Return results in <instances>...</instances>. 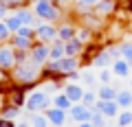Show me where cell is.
<instances>
[{
    "label": "cell",
    "instance_id": "obj_1",
    "mask_svg": "<svg viewBox=\"0 0 132 127\" xmlns=\"http://www.w3.org/2000/svg\"><path fill=\"white\" fill-rule=\"evenodd\" d=\"M40 70L42 68L35 66L33 61H24L11 70V81L20 85H38L40 88Z\"/></svg>",
    "mask_w": 132,
    "mask_h": 127
},
{
    "label": "cell",
    "instance_id": "obj_18",
    "mask_svg": "<svg viewBox=\"0 0 132 127\" xmlns=\"http://www.w3.org/2000/svg\"><path fill=\"white\" fill-rule=\"evenodd\" d=\"M117 92H119L117 85H112V83H101V85L97 88V99H101V101H114V99H117Z\"/></svg>",
    "mask_w": 132,
    "mask_h": 127
},
{
    "label": "cell",
    "instance_id": "obj_14",
    "mask_svg": "<svg viewBox=\"0 0 132 127\" xmlns=\"http://www.w3.org/2000/svg\"><path fill=\"white\" fill-rule=\"evenodd\" d=\"M84 48H86V44L81 42L79 37H73V40H68V42H64V51H66V57H81V53H84Z\"/></svg>",
    "mask_w": 132,
    "mask_h": 127
},
{
    "label": "cell",
    "instance_id": "obj_21",
    "mask_svg": "<svg viewBox=\"0 0 132 127\" xmlns=\"http://www.w3.org/2000/svg\"><path fill=\"white\" fill-rule=\"evenodd\" d=\"M53 108H60V110H66V112H68V110L73 108V101L68 99V96H66L64 92H57V94H53Z\"/></svg>",
    "mask_w": 132,
    "mask_h": 127
},
{
    "label": "cell",
    "instance_id": "obj_30",
    "mask_svg": "<svg viewBox=\"0 0 132 127\" xmlns=\"http://www.w3.org/2000/svg\"><path fill=\"white\" fill-rule=\"evenodd\" d=\"M20 112H22L20 108H13V105H5V108L0 110V116H2V118H9V121H13V118L18 116Z\"/></svg>",
    "mask_w": 132,
    "mask_h": 127
},
{
    "label": "cell",
    "instance_id": "obj_2",
    "mask_svg": "<svg viewBox=\"0 0 132 127\" xmlns=\"http://www.w3.org/2000/svg\"><path fill=\"white\" fill-rule=\"evenodd\" d=\"M31 9H33V13L38 15L40 22H53V24H57V22H62V20L66 18V13H62L51 0H33Z\"/></svg>",
    "mask_w": 132,
    "mask_h": 127
},
{
    "label": "cell",
    "instance_id": "obj_10",
    "mask_svg": "<svg viewBox=\"0 0 132 127\" xmlns=\"http://www.w3.org/2000/svg\"><path fill=\"white\" fill-rule=\"evenodd\" d=\"M44 116L48 118V123L51 125H55V127H62L66 121H68V112L66 110H60V108H48V110H44Z\"/></svg>",
    "mask_w": 132,
    "mask_h": 127
},
{
    "label": "cell",
    "instance_id": "obj_13",
    "mask_svg": "<svg viewBox=\"0 0 132 127\" xmlns=\"http://www.w3.org/2000/svg\"><path fill=\"white\" fill-rule=\"evenodd\" d=\"M95 108L104 114L106 118H117L119 112H121V110H119V105H117V101H101V99H99L97 103H95Z\"/></svg>",
    "mask_w": 132,
    "mask_h": 127
},
{
    "label": "cell",
    "instance_id": "obj_29",
    "mask_svg": "<svg viewBox=\"0 0 132 127\" xmlns=\"http://www.w3.org/2000/svg\"><path fill=\"white\" fill-rule=\"evenodd\" d=\"M51 123H48V118L44 116L42 112H38V114H31V127H48Z\"/></svg>",
    "mask_w": 132,
    "mask_h": 127
},
{
    "label": "cell",
    "instance_id": "obj_9",
    "mask_svg": "<svg viewBox=\"0 0 132 127\" xmlns=\"http://www.w3.org/2000/svg\"><path fill=\"white\" fill-rule=\"evenodd\" d=\"M68 118H73L77 125L90 121V108H88V105H84V103H73V108L68 110Z\"/></svg>",
    "mask_w": 132,
    "mask_h": 127
},
{
    "label": "cell",
    "instance_id": "obj_7",
    "mask_svg": "<svg viewBox=\"0 0 132 127\" xmlns=\"http://www.w3.org/2000/svg\"><path fill=\"white\" fill-rule=\"evenodd\" d=\"M77 35V22L71 18H64L62 22H57V40L60 42H68Z\"/></svg>",
    "mask_w": 132,
    "mask_h": 127
},
{
    "label": "cell",
    "instance_id": "obj_33",
    "mask_svg": "<svg viewBox=\"0 0 132 127\" xmlns=\"http://www.w3.org/2000/svg\"><path fill=\"white\" fill-rule=\"evenodd\" d=\"M24 61H29V51H15V66L18 64H24Z\"/></svg>",
    "mask_w": 132,
    "mask_h": 127
},
{
    "label": "cell",
    "instance_id": "obj_23",
    "mask_svg": "<svg viewBox=\"0 0 132 127\" xmlns=\"http://www.w3.org/2000/svg\"><path fill=\"white\" fill-rule=\"evenodd\" d=\"M81 85H84V88H95V85H97V72H90V70H86V68H81Z\"/></svg>",
    "mask_w": 132,
    "mask_h": 127
},
{
    "label": "cell",
    "instance_id": "obj_38",
    "mask_svg": "<svg viewBox=\"0 0 132 127\" xmlns=\"http://www.w3.org/2000/svg\"><path fill=\"white\" fill-rule=\"evenodd\" d=\"M130 90H132V79H130Z\"/></svg>",
    "mask_w": 132,
    "mask_h": 127
},
{
    "label": "cell",
    "instance_id": "obj_20",
    "mask_svg": "<svg viewBox=\"0 0 132 127\" xmlns=\"http://www.w3.org/2000/svg\"><path fill=\"white\" fill-rule=\"evenodd\" d=\"M62 57H66V51H64V42L55 40L51 44V51H48V61H60Z\"/></svg>",
    "mask_w": 132,
    "mask_h": 127
},
{
    "label": "cell",
    "instance_id": "obj_17",
    "mask_svg": "<svg viewBox=\"0 0 132 127\" xmlns=\"http://www.w3.org/2000/svg\"><path fill=\"white\" fill-rule=\"evenodd\" d=\"M7 44H11L15 51H31L33 44H35V40H29V37H22V35L13 33V35L9 37V42H7Z\"/></svg>",
    "mask_w": 132,
    "mask_h": 127
},
{
    "label": "cell",
    "instance_id": "obj_31",
    "mask_svg": "<svg viewBox=\"0 0 132 127\" xmlns=\"http://www.w3.org/2000/svg\"><path fill=\"white\" fill-rule=\"evenodd\" d=\"M112 70L110 68H99V72H97V81L99 83H112Z\"/></svg>",
    "mask_w": 132,
    "mask_h": 127
},
{
    "label": "cell",
    "instance_id": "obj_8",
    "mask_svg": "<svg viewBox=\"0 0 132 127\" xmlns=\"http://www.w3.org/2000/svg\"><path fill=\"white\" fill-rule=\"evenodd\" d=\"M0 68L7 72L15 68V51L11 44H0Z\"/></svg>",
    "mask_w": 132,
    "mask_h": 127
},
{
    "label": "cell",
    "instance_id": "obj_36",
    "mask_svg": "<svg viewBox=\"0 0 132 127\" xmlns=\"http://www.w3.org/2000/svg\"><path fill=\"white\" fill-rule=\"evenodd\" d=\"M77 127H95V125H93V123H90V121H86V123H79V125H77Z\"/></svg>",
    "mask_w": 132,
    "mask_h": 127
},
{
    "label": "cell",
    "instance_id": "obj_35",
    "mask_svg": "<svg viewBox=\"0 0 132 127\" xmlns=\"http://www.w3.org/2000/svg\"><path fill=\"white\" fill-rule=\"evenodd\" d=\"M7 15H9V9H7V7L2 5V2H0V20H5Z\"/></svg>",
    "mask_w": 132,
    "mask_h": 127
},
{
    "label": "cell",
    "instance_id": "obj_11",
    "mask_svg": "<svg viewBox=\"0 0 132 127\" xmlns=\"http://www.w3.org/2000/svg\"><path fill=\"white\" fill-rule=\"evenodd\" d=\"M57 66H60V72H62V75L68 77L71 72L81 70V61H79V57H62V59L57 61Z\"/></svg>",
    "mask_w": 132,
    "mask_h": 127
},
{
    "label": "cell",
    "instance_id": "obj_26",
    "mask_svg": "<svg viewBox=\"0 0 132 127\" xmlns=\"http://www.w3.org/2000/svg\"><path fill=\"white\" fill-rule=\"evenodd\" d=\"M95 35H97V33H95V31H90V28H86V26H77V37H79L84 44L93 42Z\"/></svg>",
    "mask_w": 132,
    "mask_h": 127
},
{
    "label": "cell",
    "instance_id": "obj_5",
    "mask_svg": "<svg viewBox=\"0 0 132 127\" xmlns=\"http://www.w3.org/2000/svg\"><path fill=\"white\" fill-rule=\"evenodd\" d=\"M119 9H121V0H99L93 11L97 15H101L104 20H112Z\"/></svg>",
    "mask_w": 132,
    "mask_h": 127
},
{
    "label": "cell",
    "instance_id": "obj_12",
    "mask_svg": "<svg viewBox=\"0 0 132 127\" xmlns=\"http://www.w3.org/2000/svg\"><path fill=\"white\" fill-rule=\"evenodd\" d=\"M84 85L81 83H71V81H66L64 88H62V92L68 96V99L73 101V103H81V96H84Z\"/></svg>",
    "mask_w": 132,
    "mask_h": 127
},
{
    "label": "cell",
    "instance_id": "obj_16",
    "mask_svg": "<svg viewBox=\"0 0 132 127\" xmlns=\"http://www.w3.org/2000/svg\"><path fill=\"white\" fill-rule=\"evenodd\" d=\"M110 70H112V75H114V77H119V79H128V77H130L132 66L128 64L126 59H121V57H119V59H114V61H112Z\"/></svg>",
    "mask_w": 132,
    "mask_h": 127
},
{
    "label": "cell",
    "instance_id": "obj_28",
    "mask_svg": "<svg viewBox=\"0 0 132 127\" xmlns=\"http://www.w3.org/2000/svg\"><path fill=\"white\" fill-rule=\"evenodd\" d=\"M2 22H5L7 26H9V31H11V33H15V31H18V28L22 26V22H20V18H18V15H15V13L7 15V18L2 20Z\"/></svg>",
    "mask_w": 132,
    "mask_h": 127
},
{
    "label": "cell",
    "instance_id": "obj_25",
    "mask_svg": "<svg viewBox=\"0 0 132 127\" xmlns=\"http://www.w3.org/2000/svg\"><path fill=\"white\" fill-rule=\"evenodd\" d=\"M97 90H93V88H86L84 90V96H81V103L84 105H88V108H93L95 103H97Z\"/></svg>",
    "mask_w": 132,
    "mask_h": 127
},
{
    "label": "cell",
    "instance_id": "obj_6",
    "mask_svg": "<svg viewBox=\"0 0 132 127\" xmlns=\"http://www.w3.org/2000/svg\"><path fill=\"white\" fill-rule=\"evenodd\" d=\"M48 51H51V44H42V42H35L33 48L29 51V61H33L35 66L42 68L44 64L48 61Z\"/></svg>",
    "mask_w": 132,
    "mask_h": 127
},
{
    "label": "cell",
    "instance_id": "obj_22",
    "mask_svg": "<svg viewBox=\"0 0 132 127\" xmlns=\"http://www.w3.org/2000/svg\"><path fill=\"white\" fill-rule=\"evenodd\" d=\"M99 0H73V11L71 13H81V11H90L97 7Z\"/></svg>",
    "mask_w": 132,
    "mask_h": 127
},
{
    "label": "cell",
    "instance_id": "obj_34",
    "mask_svg": "<svg viewBox=\"0 0 132 127\" xmlns=\"http://www.w3.org/2000/svg\"><path fill=\"white\" fill-rule=\"evenodd\" d=\"M0 127H15V123L9 121V118H2V116H0Z\"/></svg>",
    "mask_w": 132,
    "mask_h": 127
},
{
    "label": "cell",
    "instance_id": "obj_27",
    "mask_svg": "<svg viewBox=\"0 0 132 127\" xmlns=\"http://www.w3.org/2000/svg\"><path fill=\"white\" fill-rule=\"evenodd\" d=\"M117 125L119 127H130L132 125V112H130V110H121V112H119Z\"/></svg>",
    "mask_w": 132,
    "mask_h": 127
},
{
    "label": "cell",
    "instance_id": "obj_37",
    "mask_svg": "<svg viewBox=\"0 0 132 127\" xmlns=\"http://www.w3.org/2000/svg\"><path fill=\"white\" fill-rule=\"evenodd\" d=\"M5 92H7V85H5V83H0V96H2Z\"/></svg>",
    "mask_w": 132,
    "mask_h": 127
},
{
    "label": "cell",
    "instance_id": "obj_24",
    "mask_svg": "<svg viewBox=\"0 0 132 127\" xmlns=\"http://www.w3.org/2000/svg\"><path fill=\"white\" fill-rule=\"evenodd\" d=\"M119 55H121V59H126L128 64L132 66V42H130V40L119 42Z\"/></svg>",
    "mask_w": 132,
    "mask_h": 127
},
{
    "label": "cell",
    "instance_id": "obj_3",
    "mask_svg": "<svg viewBox=\"0 0 132 127\" xmlns=\"http://www.w3.org/2000/svg\"><path fill=\"white\" fill-rule=\"evenodd\" d=\"M51 101H53V96L51 94H46L42 88H35L33 92H29V96H27V103H24V110H27L29 114H38V112H44V110H48L51 108Z\"/></svg>",
    "mask_w": 132,
    "mask_h": 127
},
{
    "label": "cell",
    "instance_id": "obj_32",
    "mask_svg": "<svg viewBox=\"0 0 132 127\" xmlns=\"http://www.w3.org/2000/svg\"><path fill=\"white\" fill-rule=\"evenodd\" d=\"M11 35H13V33L9 31V26H7V24L2 22V20H0V44H7Z\"/></svg>",
    "mask_w": 132,
    "mask_h": 127
},
{
    "label": "cell",
    "instance_id": "obj_4",
    "mask_svg": "<svg viewBox=\"0 0 132 127\" xmlns=\"http://www.w3.org/2000/svg\"><path fill=\"white\" fill-rule=\"evenodd\" d=\"M57 40V24L53 22H38L35 24V42L53 44Z\"/></svg>",
    "mask_w": 132,
    "mask_h": 127
},
{
    "label": "cell",
    "instance_id": "obj_19",
    "mask_svg": "<svg viewBox=\"0 0 132 127\" xmlns=\"http://www.w3.org/2000/svg\"><path fill=\"white\" fill-rule=\"evenodd\" d=\"M117 105H119V110H130L132 108V90L130 88H119V92H117Z\"/></svg>",
    "mask_w": 132,
    "mask_h": 127
},
{
    "label": "cell",
    "instance_id": "obj_15",
    "mask_svg": "<svg viewBox=\"0 0 132 127\" xmlns=\"http://www.w3.org/2000/svg\"><path fill=\"white\" fill-rule=\"evenodd\" d=\"M13 13L18 15V18H20L22 26H35V24L40 22V20H38V15L33 13V9H31V7H22V9L13 11Z\"/></svg>",
    "mask_w": 132,
    "mask_h": 127
}]
</instances>
